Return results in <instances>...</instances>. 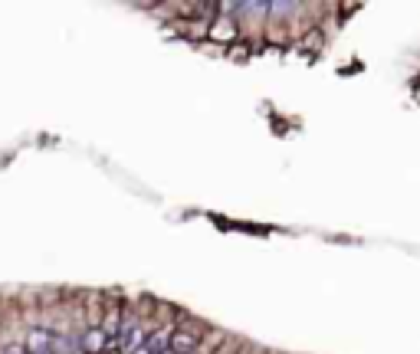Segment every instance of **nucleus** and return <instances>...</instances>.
<instances>
[{"label":"nucleus","instance_id":"1","mask_svg":"<svg viewBox=\"0 0 420 354\" xmlns=\"http://www.w3.org/2000/svg\"><path fill=\"white\" fill-rule=\"evenodd\" d=\"M207 331H210L207 322H200V318L191 315V312H177V322H174L168 351H171V354H191L200 344V338H204Z\"/></svg>","mask_w":420,"mask_h":354},{"label":"nucleus","instance_id":"2","mask_svg":"<svg viewBox=\"0 0 420 354\" xmlns=\"http://www.w3.org/2000/svg\"><path fill=\"white\" fill-rule=\"evenodd\" d=\"M105 312V292H82V315H86V331H96L102 325Z\"/></svg>","mask_w":420,"mask_h":354},{"label":"nucleus","instance_id":"3","mask_svg":"<svg viewBox=\"0 0 420 354\" xmlns=\"http://www.w3.org/2000/svg\"><path fill=\"white\" fill-rule=\"evenodd\" d=\"M325 43H329V39H325V30H322V26H315V30H309V33H302V37L296 39V46L306 53H322Z\"/></svg>","mask_w":420,"mask_h":354},{"label":"nucleus","instance_id":"4","mask_svg":"<svg viewBox=\"0 0 420 354\" xmlns=\"http://www.w3.org/2000/svg\"><path fill=\"white\" fill-rule=\"evenodd\" d=\"M102 348H105V335H102L99 328L82 335V351L86 354H102Z\"/></svg>","mask_w":420,"mask_h":354},{"label":"nucleus","instance_id":"5","mask_svg":"<svg viewBox=\"0 0 420 354\" xmlns=\"http://www.w3.org/2000/svg\"><path fill=\"white\" fill-rule=\"evenodd\" d=\"M227 56H230V59H240V63H243V59H247L250 56V46L247 43H243V39H236V43H230V46H227Z\"/></svg>","mask_w":420,"mask_h":354},{"label":"nucleus","instance_id":"6","mask_svg":"<svg viewBox=\"0 0 420 354\" xmlns=\"http://www.w3.org/2000/svg\"><path fill=\"white\" fill-rule=\"evenodd\" d=\"M417 99H420V88H417Z\"/></svg>","mask_w":420,"mask_h":354}]
</instances>
